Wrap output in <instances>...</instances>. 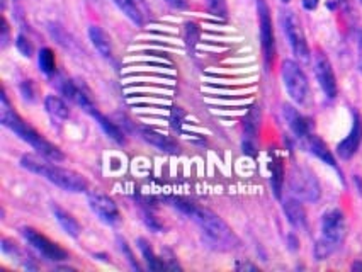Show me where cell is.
Segmentation results:
<instances>
[{
  "label": "cell",
  "instance_id": "obj_33",
  "mask_svg": "<svg viewBox=\"0 0 362 272\" xmlns=\"http://www.w3.org/2000/svg\"><path fill=\"white\" fill-rule=\"evenodd\" d=\"M238 271H257V266H254V264H250V262H238L237 266Z\"/></svg>",
  "mask_w": 362,
  "mask_h": 272
},
{
  "label": "cell",
  "instance_id": "obj_12",
  "mask_svg": "<svg viewBox=\"0 0 362 272\" xmlns=\"http://www.w3.org/2000/svg\"><path fill=\"white\" fill-rule=\"evenodd\" d=\"M361 141H362V119L357 112H354V124H352L351 133H349V135L340 141L339 146H337V153H339V157L344 158V160H349V158H352L354 155L357 153V150H359L361 146Z\"/></svg>",
  "mask_w": 362,
  "mask_h": 272
},
{
  "label": "cell",
  "instance_id": "obj_15",
  "mask_svg": "<svg viewBox=\"0 0 362 272\" xmlns=\"http://www.w3.org/2000/svg\"><path fill=\"white\" fill-rule=\"evenodd\" d=\"M303 143H305V146L308 148L310 153H313L315 157L320 158V160L325 162L327 165H330V167H334V169H337L334 155H332L330 150H328L327 143L322 140V138H318L317 135H313V133H311V135H308L305 138V140H303Z\"/></svg>",
  "mask_w": 362,
  "mask_h": 272
},
{
  "label": "cell",
  "instance_id": "obj_34",
  "mask_svg": "<svg viewBox=\"0 0 362 272\" xmlns=\"http://www.w3.org/2000/svg\"><path fill=\"white\" fill-rule=\"evenodd\" d=\"M352 271H362V262H354Z\"/></svg>",
  "mask_w": 362,
  "mask_h": 272
},
{
  "label": "cell",
  "instance_id": "obj_22",
  "mask_svg": "<svg viewBox=\"0 0 362 272\" xmlns=\"http://www.w3.org/2000/svg\"><path fill=\"white\" fill-rule=\"evenodd\" d=\"M116 4V7L119 9L129 20H133L134 24L143 23V16L140 9H138L136 2L134 0H112Z\"/></svg>",
  "mask_w": 362,
  "mask_h": 272
},
{
  "label": "cell",
  "instance_id": "obj_31",
  "mask_svg": "<svg viewBox=\"0 0 362 272\" xmlns=\"http://www.w3.org/2000/svg\"><path fill=\"white\" fill-rule=\"evenodd\" d=\"M357 53H359V70L362 73V29L357 32Z\"/></svg>",
  "mask_w": 362,
  "mask_h": 272
},
{
  "label": "cell",
  "instance_id": "obj_6",
  "mask_svg": "<svg viewBox=\"0 0 362 272\" xmlns=\"http://www.w3.org/2000/svg\"><path fill=\"white\" fill-rule=\"evenodd\" d=\"M257 12H259V26H260V45H262V53L265 66L269 70L274 65L276 58V40L274 29H272L271 11L265 0H257Z\"/></svg>",
  "mask_w": 362,
  "mask_h": 272
},
{
  "label": "cell",
  "instance_id": "obj_21",
  "mask_svg": "<svg viewBox=\"0 0 362 272\" xmlns=\"http://www.w3.org/2000/svg\"><path fill=\"white\" fill-rule=\"evenodd\" d=\"M138 247H140L143 257H145L146 264H148V267L151 271H162V269H167V264L162 261V259H158L157 255H155L153 249H151L148 242L145 240V238H138Z\"/></svg>",
  "mask_w": 362,
  "mask_h": 272
},
{
  "label": "cell",
  "instance_id": "obj_11",
  "mask_svg": "<svg viewBox=\"0 0 362 272\" xmlns=\"http://www.w3.org/2000/svg\"><path fill=\"white\" fill-rule=\"evenodd\" d=\"M88 206L104 223L116 225L119 221V209H117L116 203L107 196L100 194V192H90L88 194Z\"/></svg>",
  "mask_w": 362,
  "mask_h": 272
},
{
  "label": "cell",
  "instance_id": "obj_7",
  "mask_svg": "<svg viewBox=\"0 0 362 272\" xmlns=\"http://www.w3.org/2000/svg\"><path fill=\"white\" fill-rule=\"evenodd\" d=\"M23 237L26 238V242L33 249L36 250L37 254L43 255L46 261L52 262H63L69 261V252L65 249H62L60 245L54 244V242L49 240L48 237H45L43 233H40L35 228H23Z\"/></svg>",
  "mask_w": 362,
  "mask_h": 272
},
{
  "label": "cell",
  "instance_id": "obj_10",
  "mask_svg": "<svg viewBox=\"0 0 362 272\" xmlns=\"http://www.w3.org/2000/svg\"><path fill=\"white\" fill-rule=\"evenodd\" d=\"M315 75H317V81L322 87L323 94L327 95L328 99L337 97V78L334 73V69H332L330 60L323 52H317L315 54Z\"/></svg>",
  "mask_w": 362,
  "mask_h": 272
},
{
  "label": "cell",
  "instance_id": "obj_13",
  "mask_svg": "<svg viewBox=\"0 0 362 272\" xmlns=\"http://www.w3.org/2000/svg\"><path fill=\"white\" fill-rule=\"evenodd\" d=\"M140 135H141L143 140L146 141V143H150L151 146H155V148L160 150V152L168 153V155H177V153H179V145H177L175 141L172 140V138L162 135V133L155 131V129H151V128H140Z\"/></svg>",
  "mask_w": 362,
  "mask_h": 272
},
{
  "label": "cell",
  "instance_id": "obj_14",
  "mask_svg": "<svg viewBox=\"0 0 362 272\" xmlns=\"http://www.w3.org/2000/svg\"><path fill=\"white\" fill-rule=\"evenodd\" d=\"M284 118H286V121H288L289 128H291V131L296 135L298 140L303 141L306 136L311 135L310 121L306 119L305 116H301L294 107H291V106L284 107Z\"/></svg>",
  "mask_w": 362,
  "mask_h": 272
},
{
  "label": "cell",
  "instance_id": "obj_16",
  "mask_svg": "<svg viewBox=\"0 0 362 272\" xmlns=\"http://www.w3.org/2000/svg\"><path fill=\"white\" fill-rule=\"evenodd\" d=\"M284 213L288 216L289 223L294 228H306V211L305 206L301 204V199L298 198H289L284 201Z\"/></svg>",
  "mask_w": 362,
  "mask_h": 272
},
{
  "label": "cell",
  "instance_id": "obj_5",
  "mask_svg": "<svg viewBox=\"0 0 362 272\" xmlns=\"http://www.w3.org/2000/svg\"><path fill=\"white\" fill-rule=\"evenodd\" d=\"M281 73H283V82L289 97H291L296 104H305L310 94V85L308 78H306L301 66L298 65L296 61L286 60L283 64Z\"/></svg>",
  "mask_w": 362,
  "mask_h": 272
},
{
  "label": "cell",
  "instance_id": "obj_8",
  "mask_svg": "<svg viewBox=\"0 0 362 272\" xmlns=\"http://www.w3.org/2000/svg\"><path fill=\"white\" fill-rule=\"evenodd\" d=\"M289 186H291L293 194L298 199L308 201V203H317L320 194V184L313 174L308 169H294L289 179Z\"/></svg>",
  "mask_w": 362,
  "mask_h": 272
},
{
  "label": "cell",
  "instance_id": "obj_26",
  "mask_svg": "<svg viewBox=\"0 0 362 272\" xmlns=\"http://www.w3.org/2000/svg\"><path fill=\"white\" fill-rule=\"evenodd\" d=\"M16 46H18V49L21 53L24 54V57H33V53H35V48H33L31 41L28 40L24 35H19L18 36V41H16Z\"/></svg>",
  "mask_w": 362,
  "mask_h": 272
},
{
  "label": "cell",
  "instance_id": "obj_2",
  "mask_svg": "<svg viewBox=\"0 0 362 272\" xmlns=\"http://www.w3.org/2000/svg\"><path fill=\"white\" fill-rule=\"evenodd\" d=\"M0 121H2L4 126L11 129L12 133H16V135H18L23 141H26L28 145H31L40 155H43V157L49 158V160L53 162L65 160V153H63L57 145H53L52 141L46 140V138L41 135V133H37L35 128L29 126L26 121L14 111L9 99H7L6 92H2V95H0Z\"/></svg>",
  "mask_w": 362,
  "mask_h": 272
},
{
  "label": "cell",
  "instance_id": "obj_4",
  "mask_svg": "<svg viewBox=\"0 0 362 272\" xmlns=\"http://www.w3.org/2000/svg\"><path fill=\"white\" fill-rule=\"evenodd\" d=\"M345 237V220L342 211L332 209L322 218V237L315 244L317 261H325L342 245Z\"/></svg>",
  "mask_w": 362,
  "mask_h": 272
},
{
  "label": "cell",
  "instance_id": "obj_25",
  "mask_svg": "<svg viewBox=\"0 0 362 272\" xmlns=\"http://www.w3.org/2000/svg\"><path fill=\"white\" fill-rule=\"evenodd\" d=\"M206 4H208V9L211 11V14L218 16V18H226L228 16L226 0H206Z\"/></svg>",
  "mask_w": 362,
  "mask_h": 272
},
{
  "label": "cell",
  "instance_id": "obj_17",
  "mask_svg": "<svg viewBox=\"0 0 362 272\" xmlns=\"http://www.w3.org/2000/svg\"><path fill=\"white\" fill-rule=\"evenodd\" d=\"M88 37H90V43L98 49L100 57L111 58L112 57V43L111 37L107 36V32L99 26H90L88 28Z\"/></svg>",
  "mask_w": 362,
  "mask_h": 272
},
{
  "label": "cell",
  "instance_id": "obj_30",
  "mask_svg": "<svg viewBox=\"0 0 362 272\" xmlns=\"http://www.w3.org/2000/svg\"><path fill=\"white\" fill-rule=\"evenodd\" d=\"M165 2L174 9H186L187 7V0H165Z\"/></svg>",
  "mask_w": 362,
  "mask_h": 272
},
{
  "label": "cell",
  "instance_id": "obj_1",
  "mask_svg": "<svg viewBox=\"0 0 362 272\" xmlns=\"http://www.w3.org/2000/svg\"><path fill=\"white\" fill-rule=\"evenodd\" d=\"M174 206L179 208L182 213H186L192 221H196L199 228L203 230L204 237L208 238L209 244H213L216 249L231 250L240 244L233 230L220 216L209 211V209L199 208L194 203H189V201L184 199H174Z\"/></svg>",
  "mask_w": 362,
  "mask_h": 272
},
{
  "label": "cell",
  "instance_id": "obj_9",
  "mask_svg": "<svg viewBox=\"0 0 362 272\" xmlns=\"http://www.w3.org/2000/svg\"><path fill=\"white\" fill-rule=\"evenodd\" d=\"M283 28L294 54H296L300 60H308L310 58L308 41H306L305 32H303L300 20H298V18L293 14V12H284L283 14Z\"/></svg>",
  "mask_w": 362,
  "mask_h": 272
},
{
  "label": "cell",
  "instance_id": "obj_28",
  "mask_svg": "<svg viewBox=\"0 0 362 272\" xmlns=\"http://www.w3.org/2000/svg\"><path fill=\"white\" fill-rule=\"evenodd\" d=\"M21 90H23V95L29 100L35 99V90H33V83L31 82H24L23 85H21Z\"/></svg>",
  "mask_w": 362,
  "mask_h": 272
},
{
  "label": "cell",
  "instance_id": "obj_3",
  "mask_svg": "<svg viewBox=\"0 0 362 272\" xmlns=\"http://www.w3.org/2000/svg\"><path fill=\"white\" fill-rule=\"evenodd\" d=\"M57 162L49 160V158L43 157V155H23L21 158V167L29 170V172L41 175L46 181H49L54 186H58L63 191L69 192H86L88 189V182L86 181L83 175H80L75 170L65 169V167L54 165Z\"/></svg>",
  "mask_w": 362,
  "mask_h": 272
},
{
  "label": "cell",
  "instance_id": "obj_32",
  "mask_svg": "<svg viewBox=\"0 0 362 272\" xmlns=\"http://www.w3.org/2000/svg\"><path fill=\"white\" fill-rule=\"evenodd\" d=\"M301 4L306 11H315L318 7L320 0H301Z\"/></svg>",
  "mask_w": 362,
  "mask_h": 272
},
{
  "label": "cell",
  "instance_id": "obj_23",
  "mask_svg": "<svg viewBox=\"0 0 362 272\" xmlns=\"http://www.w3.org/2000/svg\"><path fill=\"white\" fill-rule=\"evenodd\" d=\"M37 61H40L41 72L48 77H52L57 72V58H54V53L52 48H43L37 54Z\"/></svg>",
  "mask_w": 362,
  "mask_h": 272
},
{
  "label": "cell",
  "instance_id": "obj_35",
  "mask_svg": "<svg viewBox=\"0 0 362 272\" xmlns=\"http://www.w3.org/2000/svg\"><path fill=\"white\" fill-rule=\"evenodd\" d=\"M281 2H284V4H288V2H291V0H281Z\"/></svg>",
  "mask_w": 362,
  "mask_h": 272
},
{
  "label": "cell",
  "instance_id": "obj_27",
  "mask_svg": "<svg viewBox=\"0 0 362 272\" xmlns=\"http://www.w3.org/2000/svg\"><path fill=\"white\" fill-rule=\"evenodd\" d=\"M119 247H121V250H123V252L126 254V257H128V262L132 264L133 269L140 271V269H141L140 264L136 262V259H134V255H133V252H132V249H129L128 244H126V240H121V238H119Z\"/></svg>",
  "mask_w": 362,
  "mask_h": 272
},
{
  "label": "cell",
  "instance_id": "obj_18",
  "mask_svg": "<svg viewBox=\"0 0 362 272\" xmlns=\"http://www.w3.org/2000/svg\"><path fill=\"white\" fill-rule=\"evenodd\" d=\"M53 215H54V218H57L58 225H60V227L63 228V232H65L66 235L71 237V238H78L80 232H82V228H80L78 221L75 220V218L71 216L69 211H65V209L54 204Z\"/></svg>",
  "mask_w": 362,
  "mask_h": 272
},
{
  "label": "cell",
  "instance_id": "obj_20",
  "mask_svg": "<svg viewBox=\"0 0 362 272\" xmlns=\"http://www.w3.org/2000/svg\"><path fill=\"white\" fill-rule=\"evenodd\" d=\"M45 107L48 111V114L54 119H69L70 111L69 106L65 104V100L57 97V95H48L45 99Z\"/></svg>",
  "mask_w": 362,
  "mask_h": 272
},
{
  "label": "cell",
  "instance_id": "obj_19",
  "mask_svg": "<svg viewBox=\"0 0 362 272\" xmlns=\"http://www.w3.org/2000/svg\"><path fill=\"white\" fill-rule=\"evenodd\" d=\"M92 118L98 121L99 126L104 129V133H106V135L111 138L112 141H116L117 145H124L126 143L124 133L121 131L119 126H117L116 123H112V121L109 119V118H106V116H104V114H100L99 111H95L94 114H92Z\"/></svg>",
  "mask_w": 362,
  "mask_h": 272
},
{
  "label": "cell",
  "instance_id": "obj_24",
  "mask_svg": "<svg viewBox=\"0 0 362 272\" xmlns=\"http://www.w3.org/2000/svg\"><path fill=\"white\" fill-rule=\"evenodd\" d=\"M271 184H272V191H274L276 198H281V192H283V181H284V169H283V162L276 160L272 162L271 165Z\"/></svg>",
  "mask_w": 362,
  "mask_h": 272
},
{
  "label": "cell",
  "instance_id": "obj_29",
  "mask_svg": "<svg viewBox=\"0 0 362 272\" xmlns=\"http://www.w3.org/2000/svg\"><path fill=\"white\" fill-rule=\"evenodd\" d=\"M7 43H9V24L7 20H2V48H6Z\"/></svg>",
  "mask_w": 362,
  "mask_h": 272
}]
</instances>
